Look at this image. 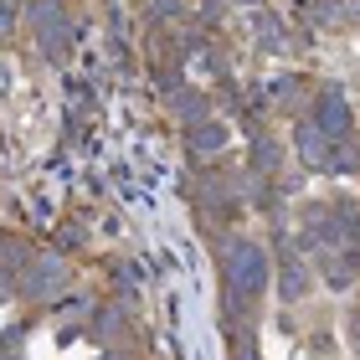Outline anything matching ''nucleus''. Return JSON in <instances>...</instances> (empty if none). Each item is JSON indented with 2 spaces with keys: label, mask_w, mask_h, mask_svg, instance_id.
<instances>
[{
  "label": "nucleus",
  "mask_w": 360,
  "mask_h": 360,
  "mask_svg": "<svg viewBox=\"0 0 360 360\" xmlns=\"http://www.w3.org/2000/svg\"><path fill=\"white\" fill-rule=\"evenodd\" d=\"M195 144H201V150H217V144H221V129H201V134H195Z\"/></svg>",
  "instance_id": "nucleus-5"
},
{
  "label": "nucleus",
  "mask_w": 360,
  "mask_h": 360,
  "mask_svg": "<svg viewBox=\"0 0 360 360\" xmlns=\"http://www.w3.org/2000/svg\"><path fill=\"white\" fill-rule=\"evenodd\" d=\"M57 278H62V263H57V257H46V263H37V268H31V283H26V293H52V288H57Z\"/></svg>",
  "instance_id": "nucleus-3"
},
{
  "label": "nucleus",
  "mask_w": 360,
  "mask_h": 360,
  "mask_svg": "<svg viewBox=\"0 0 360 360\" xmlns=\"http://www.w3.org/2000/svg\"><path fill=\"white\" fill-rule=\"evenodd\" d=\"M345 124H350L345 98H340V93H324V103H319V134H345Z\"/></svg>",
  "instance_id": "nucleus-2"
},
{
  "label": "nucleus",
  "mask_w": 360,
  "mask_h": 360,
  "mask_svg": "<svg viewBox=\"0 0 360 360\" xmlns=\"http://www.w3.org/2000/svg\"><path fill=\"white\" fill-rule=\"evenodd\" d=\"M299 150H304V160H309V165H330V150H324V134H319V129H299Z\"/></svg>",
  "instance_id": "nucleus-4"
},
{
  "label": "nucleus",
  "mask_w": 360,
  "mask_h": 360,
  "mask_svg": "<svg viewBox=\"0 0 360 360\" xmlns=\"http://www.w3.org/2000/svg\"><path fill=\"white\" fill-rule=\"evenodd\" d=\"M226 273H232V283L242 293H257V288H263V278H268V257L257 248H248V242H237V248L226 252Z\"/></svg>",
  "instance_id": "nucleus-1"
}]
</instances>
